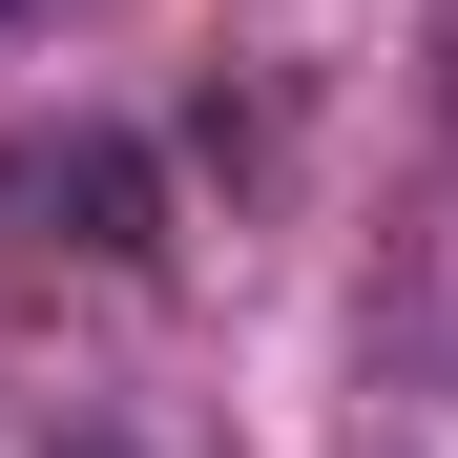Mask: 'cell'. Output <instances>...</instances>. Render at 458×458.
I'll use <instances>...</instances> for the list:
<instances>
[{"label":"cell","instance_id":"obj_1","mask_svg":"<svg viewBox=\"0 0 458 458\" xmlns=\"http://www.w3.org/2000/svg\"><path fill=\"white\" fill-rule=\"evenodd\" d=\"M0 229H21V250H84V271H146L167 250V167H146L125 125H21L0 146Z\"/></svg>","mask_w":458,"mask_h":458},{"label":"cell","instance_id":"obj_2","mask_svg":"<svg viewBox=\"0 0 458 458\" xmlns=\"http://www.w3.org/2000/svg\"><path fill=\"white\" fill-rule=\"evenodd\" d=\"M42 21H105V0H0V42H42Z\"/></svg>","mask_w":458,"mask_h":458}]
</instances>
